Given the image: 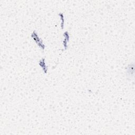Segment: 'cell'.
Instances as JSON below:
<instances>
[{
    "label": "cell",
    "mask_w": 135,
    "mask_h": 135,
    "mask_svg": "<svg viewBox=\"0 0 135 135\" xmlns=\"http://www.w3.org/2000/svg\"><path fill=\"white\" fill-rule=\"evenodd\" d=\"M45 58H42L41 59H40L39 60V64L40 66L42 68V70L44 71V72L45 73H47V66H46V63H45Z\"/></svg>",
    "instance_id": "cell-3"
},
{
    "label": "cell",
    "mask_w": 135,
    "mask_h": 135,
    "mask_svg": "<svg viewBox=\"0 0 135 135\" xmlns=\"http://www.w3.org/2000/svg\"><path fill=\"white\" fill-rule=\"evenodd\" d=\"M63 36L65 37V40L63 41V45L64 46L65 50H66L68 48V43L70 39V35L69 32L68 31H66L63 33Z\"/></svg>",
    "instance_id": "cell-2"
},
{
    "label": "cell",
    "mask_w": 135,
    "mask_h": 135,
    "mask_svg": "<svg viewBox=\"0 0 135 135\" xmlns=\"http://www.w3.org/2000/svg\"><path fill=\"white\" fill-rule=\"evenodd\" d=\"M31 37L32 39L35 41V43L37 44V45L42 49V50H44L45 49V46L42 40L39 37V35L35 31H34L31 34Z\"/></svg>",
    "instance_id": "cell-1"
},
{
    "label": "cell",
    "mask_w": 135,
    "mask_h": 135,
    "mask_svg": "<svg viewBox=\"0 0 135 135\" xmlns=\"http://www.w3.org/2000/svg\"><path fill=\"white\" fill-rule=\"evenodd\" d=\"M59 15L60 17V19H61V29H64V23H65V19H64L63 13H60L59 14Z\"/></svg>",
    "instance_id": "cell-4"
}]
</instances>
